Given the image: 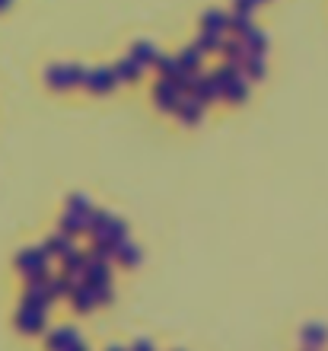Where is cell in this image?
I'll list each match as a JSON object with an SVG mask.
<instances>
[{
  "label": "cell",
  "mask_w": 328,
  "mask_h": 351,
  "mask_svg": "<svg viewBox=\"0 0 328 351\" xmlns=\"http://www.w3.org/2000/svg\"><path fill=\"white\" fill-rule=\"evenodd\" d=\"M16 326L23 329V332H42V329H45V310L23 306V313L16 316Z\"/></svg>",
  "instance_id": "6da1fadb"
},
{
  "label": "cell",
  "mask_w": 328,
  "mask_h": 351,
  "mask_svg": "<svg viewBox=\"0 0 328 351\" xmlns=\"http://www.w3.org/2000/svg\"><path fill=\"white\" fill-rule=\"evenodd\" d=\"M16 262L26 275H36V271H45L48 268V252L45 250H26V252H19Z\"/></svg>",
  "instance_id": "7a4b0ae2"
},
{
  "label": "cell",
  "mask_w": 328,
  "mask_h": 351,
  "mask_svg": "<svg viewBox=\"0 0 328 351\" xmlns=\"http://www.w3.org/2000/svg\"><path fill=\"white\" fill-rule=\"evenodd\" d=\"M153 96H156V106H160V109H169V112H173L175 106H179V90H175V86L169 84V77L156 84Z\"/></svg>",
  "instance_id": "3957f363"
},
{
  "label": "cell",
  "mask_w": 328,
  "mask_h": 351,
  "mask_svg": "<svg viewBox=\"0 0 328 351\" xmlns=\"http://www.w3.org/2000/svg\"><path fill=\"white\" fill-rule=\"evenodd\" d=\"M77 342V329H71V326H61V329H55V332L48 335V351H67L71 345Z\"/></svg>",
  "instance_id": "277c9868"
},
{
  "label": "cell",
  "mask_w": 328,
  "mask_h": 351,
  "mask_svg": "<svg viewBox=\"0 0 328 351\" xmlns=\"http://www.w3.org/2000/svg\"><path fill=\"white\" fill-rule=\"evenodd\" d=\"M300 339L306 348H322V345L328 342V329L319 323H310V326H303L300 329Z\"/></svg>",
  "instance_id": "5b68a950"
},
{
  "label": "cell",
  "mask_w": 328,
  "mask_h": 351,
  "mask_svg": "<svg viewBox=\"0 0 328 351\" xmlns=\"http://www.w3.org/2000/svg\"><path fill=\"white\" fill-rule=\"evenodd\" d=\"M99 237H102L105 243H109L112 250H118L121 243L128 240V223H125V221H109V227H105V230H102Z\"/></svg>",
  "instance_id": "8992f818"
},
{
  "label": "cell",
  "mask_w": 328,
  "mask_h": 351,
  "mask_svg": "<svg viewBox=\"0 0 328 351\" xmlns=\"http://www.w3.org/2000/svg\"><path fill=\"white\" fill-rule=\"evenodd\" d=\"M109 221H112V217L105 211H99V208H90V214L83 217V230H90L92 237H99V233L109 227Z\"/></svg>",
  "instance_id": "52a82bcc"
},
{
  "label": "cell",
  "mask_w": 328,
  "mask_h": 351,
  "mask_svg": "<svg viewBox=\"0 0 328 351\" xmlns=\"http://www.w3.org/2000/svg\"><path fill=\"white\" fill-rule=\"evenodd\" d=\"M61 262H64V271H71V275H80L83 268H86V252L67 246V250L61 252Z\"/></svg>",
  "instance_id": "ba28073f"
},
{
  "label": "cell",
  "mask_w": 328,
  "mask_h": 351,
  "mask_svg": "<svg viewBox=\"0 0 328 351\" xmlns=\"http://www.w3.org/2000/svg\"><path fill=\"white\" fill-rule=\"evenodd\" d=\"M73 300V306L80 310V313H86V310H92L96 306V300H92V291H90V285H73V291L67 294Z\"/></svg>",
  "instance_id": "9c48e42d"
},
{
  "label": "cell",
  "mask_w": 328,
  "mask_h": 351,
  "mask_svg": "<svg viewBox=\"0 0 328 351\" xmlns=\"http://www.w3.org/2000/svg\"><path fill=\"white\" fill-rule=\"evenodd\" d=\"M173 112L185 121V125H198V121H201V102H198V99H185V102H179V106H175Z\"/></svg>",
  "instance_id": "30bf717a"
},
{
  "label": "cell",
  "mask_w": 328,
  "mask_h": 351,
  "mask_svg": "<svg viewBox=\"0 0 328 351\" xmlns=\"http://www.w3.org/2000/svg\"><path fill=\"white\" fill-rule=\"evenodd\" d=\"M86 86H90L92 93H109L112 86H115V74H109V71H96V74L86 77Z\"/></svg>",
  "instance_id": "8fae6325"
},
{
  "label": "cell",
  "mask_w": 328,
  "mask_h": 351,
  "mask_svg": "<svg viewBox=\"0 0 328 351\" xmlns=\"http://www.w3.org/2000/svg\"><path fill=\"white\" fill-rule=\"evenodd\" d=\"M115 256H118V262H121V265H125V268H134L137 262L144 259V252L137 250V246H131L128 240H125V243H121V246H118V250H115Z\"/></svg>",
  "instance_id": "7c38bea8"
},
{
  "label": "cell",
  "mask_w": 328,
  "mask_h": 351,
  "mask_svg": "<svg viewBox=\"0 0 328 351\" xmlns=\"http://www.w3.org/2000/svg\"><path fill=\"white\" fill-rule=\"evenodd\" d=\"M220 93L227 96V99H233V102H242L246 99V80H239V77H233V80H227V84L220 86Z\"/></svg>",
  "instance_id": "4fadbf2b"
},
{
  "label": "cell",
  "mask_w": 328,
  "mask_h": 351,
  "mask_svg": "<svg viewBox=\"0 0 328 351\" xmlns=\"http://www.w3.org/2000/svg\"><path fill=\"white\" fill-rule=\"evenodd\" d=\"M175 64H179V71H188V74H192L194 67L201 64V51H198V48H185L182 55H179V61H175Z\"/></svg>",
  "instance_id": "5bb4252c"
},
{
  "label": "cell",
  "mask_w": 328,
  "mask_h": 351,
  "mask_svg": "<svg viewBox=\"0 0 328 351\" xmlns=\"http://www.w3.org/2000/svg\"><path fill=\"white\" fill-rule=\"evenodd\" d=\"M92 204L83 198V195H67V214H77V217H86Z\"/></svg>",
  "instance_id": "9a60e30c"
},
{
  "label": "cell",
  "mask_w": 328,
  "mask_h": 351,
  "mask_svg": "<svg viewBox=\"0 0 328 351\" xmlns=\"http://www.w3.org/2000/svg\"><path fill=\"white\" fill-rule=\"evenodd\" d=\"M80 230H83V217H77V214H64V217H61V233H64L67 240L77 237Z\"/></svg>",
  "instance_id": "2e32d148"
},
{
  "label": "cell",
  "mask_w": 328,
  "mask_h": 351,
  "mask_svg": "<svg viewBox=\"0 0 328 351\" xmlns=\"http://www.w3.org/2000/svg\"><path fill=\"white\" fill-rule=\"evenodd\" d=\"M153 45L150 42H137L134 45V55H131V61H137V64H147V61H153Z\"/></svg>",
  "instance_id": "e0dca14e"
},
{
  "label": "cell",
  "mask_w": 328,
  "mask_h": 351,
  "mask_svg": "<svg viewBox=\"0 0 328 351\" xmlns=\"http://www.w3.org/2000/svg\"><path fill=\"white\" fill-rule=\"evenodd\" d=\"M67 246H71V243H67L64 233H55V237H51V240L45 243V252H48V256H51V252H55V256H61V252H64Z\"/></svg>",
  "instance_id": "ac0fdd59"
},
{
  "label": "cell",
  "mask_w": 328,
  "mask_h": 351,
  "mask_svg": "<svg viewBox=\"0 0 328 351\" xmlns=\"http://www.w3.org/2000/svg\"><path fill=\"white\" fill-rule=\"evenodd\" d=\"M115 74L125 77V80H137V74H140V67H137V61H121Z\"/></svg>",
  "instance_id": "d6986e66"
},
{
  "label": "cell",
  "mask_w": 328,
  "mask_h": 351,
  "mask_svg": "<svg viewBox=\"0 0 328 351\" xmlns=\"http://www.w3.org/2000/svg\"><path fill=\"white\" fill-rule=\"evenodd\" d=\"M223 26H227V19L220 16V13H207V16H204V29H207V32H220Z\"/></svg>",
  "instance_id": "ffe728a7"
},
{
  "label": "cell",
  "mask_w": 328,
  "mask_h": 351,
  "mask_svg": "<svg viewBox=\"0 0 328 351\" xmlns=\"http://www.w3.org/2000/svg\"><path fill=\"white\" fill-rule=\"evenodd\" d=\"M48 80H51V86H55V90L67 86V67H55V71L48 74Z\"/></svg>",
  "instance_id": "44dd1931"
},
{
  "label": "cell",
  "mask_w": 328,
  "mask_h": 351,
  "mask_svg": "<svg viewBox=\"0 0 328 351\" xmlns=\"http://www.w3.org/2000/svg\"><path fill=\"white\" fill-rule=\"evenodd\" d=\"M156 67H160V71H163L166 77H173L175 71H179V64H175L173 58H156Z\"/></svg>",
  "instance_id": "7402d4cb"
},
{
  "label": "cell",
  "mask_w": 328,
  "mask_h": 351,
  "mask_svg": "<svg viewBox=\"0 0 328 351\" xmlns=\"http://www.w3.org/2000/svg\"><path fill=\"white\" fill-rule=\"evenodd\" d=\"M210 48H220V38H217V32H207V36L201 38V48H198V51H210Z\"/></svg>",
  "instance_id": "603a6c76"
},
{
  "label": "cell",
  "mask_w": 328,
  "mask_h": 351,
  "mask_svg": "<svg viewBox=\"0 0 328 351\" xmlns=\"http://www.w3.org/2000/svg\"><path fill=\"white\" fill-rule=\"evenodd\" d=\"M229 26L236 29L239 36H246L249 29H252V26H249V19H246V13H239V16H236V19H233V23H229Z\"/></svg>",
  "instance_id": "cb8c5ba5"
},
{
  "label": "cell",
  "mask_w": 328,
  "mask_h": 351,
  "mask_svg": "<svg viewBox=\"0 0 328 351\" xmlns=\"http://www.w3.org/2000/svg\"><path fill=\"white\" fill-rule=\"evenodd\" d=\"M131 351H153V345L147 342V339H137V342H134V348H131Z\"/></svg>",
  "instance_id": "d4e9b609"
},
{
  "label": "cell",
  "mask_w": 328,
  "mask_h": 351,
  "mask_svg": "<svg viewBox=\"0 0 328 351\" xmlns=\"http://www.w3.org/2000/svg\"><path fill=\"white\" fill-rule=\"evenodd\" d=\"M252 3H255V0H236V10H239V13H249V10H252Z\"/></svg>",
  "instance_id": "484cf974"
},
{
  "label": "cell",
  "mask_w": 328,
  "mask_h": 351,
  "mask_svg": "<svg viewBox=\"0 0 328 351\" xmlns=\"http://www.w3.org/2000/svg\"><path fill=\"white\" fill-rule=\"evenodd\" d=\"M67 351H86V348H83L80 342H73V345H71V348H67Z\"/></svg>",
  "instance_id": "4316f807"
},
{
  "label": "cell",
  "mask_w": 328,
  "mask_h": 351,
  "mask_svg": "<svg viewBox=\"0 0 328 351\" xmlns=\"http://www.w3.org/2000/svg\"><path fill=\"white\" fill-rule=\"evenodd\" d=\"M109 351H121V348H109Z\"/></svg>",
  "instance_id": "83f0119b"
},
{
  "label": "cell",
  "mask_w": 328,
  "mask_h": 351,
  "mask_svg": "<svg viewBox=\"0 0 328 351\" xmlns=\"http://www.w3.org/2000/svg\"><path fill=\"white\" fill-rule=\"evenodd\" d=\"M306 351H316V348H306Z\"/></svg>",
  "instance_id": "f1b7e54d"
}]
</instances>
